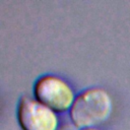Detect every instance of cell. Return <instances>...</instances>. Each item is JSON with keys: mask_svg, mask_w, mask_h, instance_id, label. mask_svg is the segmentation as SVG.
I'll use <instances>...</instances> for the list:
<instances>
[{"mask_svg": "<svg viewBox=\"0 0 130 130\" xmlns=\"http://www.w3.org/2000/svg\"><path fill=\"white\" fill-rule=\"evenodd\" d=\"M82 130H99V129H96V128H84Z\"/></svg>", "mask_w": 130, "mask_h": 130, "instance_id": "cell-5", "label": "cell"}, {"mask_svg": "<svg viewBox=\"0 0 130 130\" xmlns=\"http://www.w3.org/2000/svg\"><path fill=\"white\" fill-rule=\"evenodd\" d=\"M112 109V100L107 90L91 87L77 95L70 109V118L76 127L92 128L105 122Z\"/></svg>", "mask_w": 130, "mask_h": 130, "instance_id": "cell-1", "label": "cell"}, {"mask_svg": "<svg viewBox=\"0 0 130 130\" xmlns=\"http://www.w3.org/2000/svg\"><path fill=\"white\" fill-rule=\"evenodd\" d=\"M58 130H77V129H76V126H73L70 123H66V124H63L62 126H60L58 128Z\"/></svg>", "mask_w": 130, "mask_h": 130, "instance_id": "cell-4", "label": "cell"}, {"mask_svg": "<svg viewBox=\"0 0 130 130\" xmlns=\"http://www.w3.org/2000/svg\"><path fill=\"white\" fill-rule=\"evenodd\" d=\"M35 95L39 102L58 112L71 109L75 101L71 86L64 79L54 75H45L37 80Z\"/></svg>", "mask_w": 130, "mask_h": 130, "instance_id": "cell-2", "label": "cell"}, {"mask_svg": "<svg viewBox=\"0 0 130 130\" xmlns=\"http://www.w3.org/2000/svg\"><path fill=\"white\" fill-rule=\"evenodd\" d=\"M17 118L23 130H58V117L55 112L29 96L20 99Z\"/></svg>", "mask_w": 130, "mask_h": 130, "instance_id": "cell-3", "label": "cell"}]
</instances>
